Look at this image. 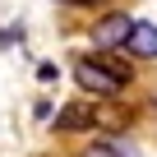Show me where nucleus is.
<instances>
[{"mask_svg":"<svg viewBox=\"0 0 157 157\" xmlns=\"http://www.w3.org/2000/svg\"><path fill=\"white\" fill-rule=\"evenodd\" d=\"M69 74H74V83H78V93L83 97H93V102H116L125 88L116 83V78L97 65V56H74V65H69Z\"/></svg>","mask_w":157,"mask_h":157,"instance_id":"nucleus-1","label":"nucleus"},{"mask_svg":"<svg viewBox=\"0 0 157 157\" xmlns=\"http://www.w3.org/2000/svg\"><path fill=\"white\" fill-rule=\"evenodd\" d=\"M129 28H134V14H125V10H106V14H97V19H93L88 42H93L97 51H125Z\"/></svg>","mask_w":157,"mask_h":157,"instance_id":"nucleus-2","label":"nucleus"},{"mask_svg":"<svg viewBox=\"0 0 157 157\" xmlns=\"http://www.w3.org/2000/svg\"><path fill=\"white\" fill-rule=\"evenodd\" d=\"M51 129H56V134H93V129H97V102H93V97L65 102V106L51 116Z\"/></svg>","mask_w":157,"mask_h":157,"instance_id":"nucleus-3","label":"nucleus"},{"mask_svg":"<svg viewBox=\"0 0 157 157\" xmlns=\"http://www.w3.org/2000/svg\"><path fill=\"white\" fill-rule=\"evenodd\" d=\"M129 60H157V23L152 19H134L129 37H125Z\"/></svg>","mask_w":157,"mask_h":157,"instance_id":"nucleus-4","label":"nucleus"},{"mask_svg":"<svg viewBox=\"0 0 157 157\" xmlns=\"http://www.w3.org/2000/svg\"><path fill=\"white\" fill-rule=\"evenodd\" d=\"M129 120H134V116L120 106V97H116V102H97V129H106V134H120Z\"/></svg>","mask_w":157,"mask_h":157,"instance_id":"nucleus-5","label":"nucleus"},{"mask_svg":"<svg viewBox=\"0 0 157 157\" xmlns=\"http://www.w3.org/2000/svg\"><path fill=\"white\" fill-rule=\"evenodd\" d=\"M97 65H102V69L116 78L120 88H129V83H134V65H129L125 56H116V51H97Z\"/></svg>","mask_w":157,"mask_h":157,"instance_id":"nucleus-6","label":"nucleus"},{"mask_svg":"<svg viewBox=\"0 0 157 157\" xmlns=\"http://www.w3.org/2000/svg\"><path fill=\"white\" fill-rule=\"evenodd\" d=\"M78 157H129V152H125V143H116V139H88Z\"/></svg>","mask_w":157,"mask_h":157,"instance_id":"nucleus-7","label":"nucleus"},{"mask_svg":"<svg viewBox=\"0 0 157 157\" xmlns=\"http://www.w3.org/2000/svg\"><path fill=\"white\" fill-rule=\"evenodd\" d=\"M28 33H23V23H10V28H0V51H10V46H19Z\"/></svg>","mask_w":157,"mask_h":157,"instance_id":"nucleus-8","label":"nucleus"},{"mask_svg":"<svg viewBox=\"0 0 157 157\" xmlns=\"http://www.w3.org/2000/svg\"><path fill=\"white\" fill-rule=\"evenodd\" d=\"M37 78H42V83H56V78H60V65L42 60V65H37Z\"/></svg>","mask_w":157,"mask_h":157,"instance_id":"nucleus-9","label":"nucleus"},{"mask_svg":"<svg viewBox=\"0 0 157 157\" xmlns=\"http://www.w3.org/2000/svg\"><path fill=\"white\" fill-rule=\"evenodd\" d=\"M33 116H37V120H51V116H56V102H51V97H42V102L33 106Z\"/></svg>","mask_w":157,"mask_h":157,"instance_id":"nucleus-10","label":"nucleus"},{"mask_svg":"<svg viewBox=\"0 0 157 157\" xmlns=\"http://www.w3.org/2000/svg\"><path fill=\"white\" fill-rule=\"evenodd\" d=\"M56 5H69V10H102L106 0H56Z\"/></svg>","mask_w":157,"mask_h":157,"instance_id":"nucleus-11","label":"nucleus"},{"mask_svg":"<svg viewBox=\"0 0 157 157\" xmlns=\"http://www.w3.org/2000/svg\"><path fill=\"white\" fill-rule=\"evenodd\" d=\"M148 106H152V111H157V97H152V102H148Z\"/></svg>","mask_w":157,"mask_h":157,"instance_id":"nucleus-12","label":"nucleus"}]
</instances>
